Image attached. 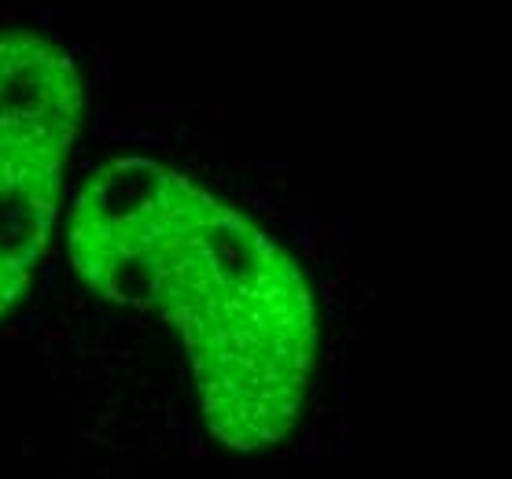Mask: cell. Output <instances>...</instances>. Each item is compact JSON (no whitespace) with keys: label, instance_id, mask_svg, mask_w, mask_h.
Returning a JSON list of instances; mask_svg holds the SVG:
<instances>
[{"label":"cell","instance_id":"cell-2","mask_svg":"<svg viewBox=\"0 0 512 479\" xmlns=\"http://www.w3.org/2000/svg\"><path fill=\"white\" fill-rule=\"evenodd\" d=\"M82 111V74L56 41L0 34V317L26 295L56 225L59 174Z\"/></svg>","mask_w":512,"mask_h":479},{"label":"cell","instance_id":"cell-1","mask_svg":"<svg viewBox=\"0 0 512 479\" xmlns=\"http://www.w3.org/2000/svg\"><path fill=\"white\" fill-rule=\"evenodd\" d=\"M70 262L93 292L177 328L210 432L262 450L295 428L314 380L310 284L280 244L192 177L115 159L78 192Z\"/></svg>","mask_w":512,"mask_h":479}]
</instances>
